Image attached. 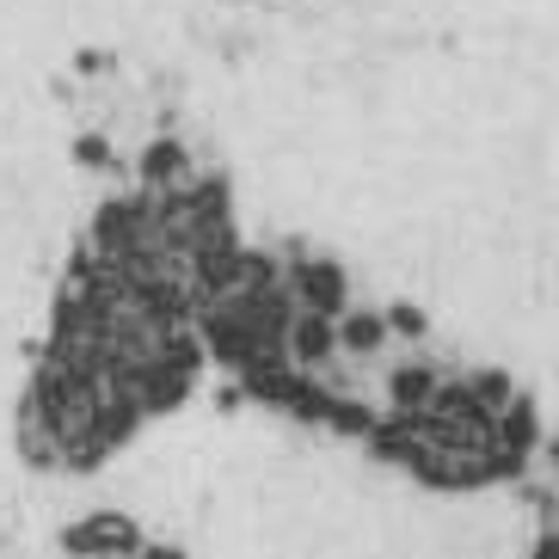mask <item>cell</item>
<instances>
[{
  "instance_id": "cell-1",
  "label": "cell",
  "mask_w": 559,
  "mask_h": 559,
  "mask_svg": "<svg viewBox=\"0 0 559 559\" xmlns=\"http://www.w3.org/2000/svg\"><path fill=\"white\" fill-rule=\"evenodd\" d=\"M62 547L81 554V559H142V528H135L130 516L105 510V516H86V523L68 528Z\"/></svg>"
}]
</instances>
